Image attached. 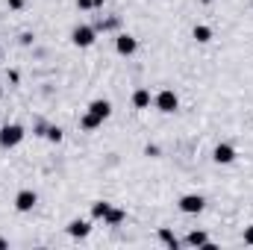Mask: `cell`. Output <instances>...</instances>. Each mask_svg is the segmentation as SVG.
<instances>
[{
	"instance_id": "1",
	"label": "cell",
	"mask_w": 253,
	"mask_h": 250,
	"mask_svg": "<svg viewBox=\"0 0 253 250\" xmlns=\"http://www.w3.org/2000/svg\"><path fill=\"white\" fill-rule=\"evenodd\" d=\"M153 106H156L162 115H174V112L180 109V97H177V91H171V88H162V91L153 97Z\"/></svg>"
},
{
	"instance_id": "2",
	"label": "cell",
	"mask_w": 253,
	"mask_h": 250,
	"mask_svg": "<svg viewBox=\"0 0 253 250\" xmlns=\"http://www.w3.org/2000/svg\"><path fill=\"white\" fill-rule=\"evenodd\" d=\"M21 141H24V126L21 124L0 126V147H18Z\"/></svg>"
},
{
	"instance_id": "3",
	"label": "cell",
	"mask_w": 253,
	"mask_h": 250,
	"mask_svg": "<svg viewBox=\"0 0 253 250\" xmlns=\"http://www.w3.org/2000/svg\"><path fill=\"white\" fill-rule=\"evenodd\" d=\"M94 39H97V30H94V27H88V24H80V27H74V30H71V42H74L77 47H91V44H94Z\"/></svg>"
},
{
	"instance_id": "4",
	"label": "cell",
	"mask_w": 253,
	"mask_h": 250,
	"mask_svg": "<svg viewBox=\"0 0 253 250\" xmlns=\"http://www.w3.org/2000/svg\"><path fill=\"white\" fill-rule=\"evenodd\" d=\"M206 209V197L203 194H183L180 197V212L186 215H200Z\"/></svg>"
},
{
	"instance_id": "5",
	"label": "cell",
	"mask_w": 253,
	"mask_h": 250,
	"mask_svg": "<svg viewBox=\"0 0 253 250\" xmlns=\"http://www.w3.org/2000/svg\"><path fill=\"white\" fill-rule=\"evenodd\" d=\"M36 203H39V194L30 191V188H24V191L15 194V209H18V212H33Z\"/></svg>"
},
{
	"instance_id": "6",
	"label": "cell",
	"mask_w": 253,
	"mask_h": 250,
	"mask_svg": "<svg viewBox=\"0 0 253 250\" xmlns=\"http://www.w3.org/2000/svg\"><path fill=\"white\" fill-rule=\"evenodd\" d=\"M115 50H118L121 56H132V53L138 50V42H135L129 33H121V36L115 39Z\"/></svg>"
},
{
	"instance_id": "7",
	"label": "cell",
	"mask_w": 253,
	"mask_h": 250,
	"mask_svg": "<svg viewBox=\"0 0 253 250\" xmlns=\"http://www.w3.org/2000/svg\"><path fill=\"white\" fill-rule=\"evenodd\" d=\"M212 159H215L218 165H230V162H236V147H233V144H218V147L212 150Z\"/></svg>"
},
{
	"instance_id": "8",
	"label": "cell",
	"mask_w": 253,
	"mask_h": 250,
	"mask_svg": "<svg viewBox=\"0 0 253 250\" xmlns=\"http://www.w3.org/2000/svg\"><path fill=\"white\" fill-rule=\"evenodd\" d=\"M88 233H91V224H88V221L74 218V221L68 224V236H71V239H85Z\"/></svg>"
},
{
	"instance_id": "9",
	"label": "cell",
	"mask_w": 253,
	"mask_h": 250,
	"mask_svg": "<svg viewBox=\"0 0 253 250\" xmlns=\"http://www.w3.org/2000/svg\"><path fill=\"white\" fill-rule=\"evenodd\" d=\"M88 112L97 115L100 121H106V118L112 115V103H109V100H91V103H88Z\"/></svg>"
},
{
	"instance_id": "10",
	"label": "cell",
	"mask_w": 253,
	"mask_h": 250,
	"mask_svg": "<svg viewBox=\"0 0 253 250\" xmlns=\"http://www.w3.org/2000/svg\"><path fill=\"white\" fill-rule=\"evenodd\" d=\"M150 103H153V97H150L147 88H135V91H132V106H135V109H147Z\"/></svg>"
},
{
	"instance_id": "11",
	"label": "cell",
	"mask_w": 253,
	"mask_h": 250,
	"mask_svg": "<svg viewBox=\"0 0 253 250\" xmlns=\"http://www.w3.org/2000/svg\"><path fill=\"white\" fill-rule=\"evenodd\" d=\"M186 245H189V248H209V250H212V242H209V236H206V233H200V230L189 233Z\"/></svg>"
},
{
	"instance_id": "12",
	"label": "cell",
	"mask_w": 253,
	"mask_h": 250,
	"mask_svg": "<svg viewBox=\"0 0 253 250\" xmlns=\"http://www.w3.org/2000/svg\"><path fill=\"white\" fill-rule=\"evenodd\" d=\"M191 36H194L197 44H206V42H212V27H206V24H194Z\"/></svg>"
},
{
	"instance_id": "13",
	"label": "cell",
	"mask_w": 253,
	"mask_h": 250,
	"mask_svg": "<svg viewBox=\"0 0 253 250\" xmlns=\"http://www.w3.org/2000/svg\"><path fill=\"white\" fill-rule=\"evenodd\" d=\"M124 218H126L124 209H115V206H109V212H106L103 224H106V227H118V224H124Z\"/></svg>"
},
{
	"instance_id": "14",
	"label": "cell",
	"mask_w": 253,
	"mask_h": 250,
	"mask_svg": "<svg viewBox=\"0 0 253 250\" xmlns=\"http://www.w3.org/2000/svg\"><path fill=\"white\" fill-rule=\"evenodd\" d=\"M100 124H103V121H100L97 115H91V112H85V115L80 118V126H83L85 132H91V129H97V126H100Z\"/></svg>"
},
{
	"instance_id": "15",
	"label": "cell",
	"mask_w": 253,
	"mask_h": 250,
	"mask_svg": "<svg viewBox=\"0 0 253 250\" xmlns=\"http://www.w3.org/2000/svg\"><path fill=\"white\" fill-rule=\"evenodd\" d=\"M109 206H112V203H106V200H97V203H91V218L103 221V218H106V212H109Z\"/></svg>"
},
{
	"instance_id": "16",
	"label": "cell",
	"mask_w": 253,
	"mask_h": 250,
	"mask_svg": "<svg viewBox=\"0 0 253 250\" xmlns=\"http://www.w3.org/2000/svg\"><path fill=\"white\" fill-rule=\"evenodd\" d=\"M159 239H162V242H165V245H168L171 250H177V248H180V242L174 239V233H171V230H165V227L159 230Z\"/></svg>"
},
{
	"instance_id": "17",
	"label": "cell",
	"mask_w": 253,
	"mask_h": 250,
	"mask_svg": "<svg viewBox=\"0 0 253 250\" xmlns=\"http://www.w3.org/2000/svg\"><path fill=\"white\" fill-rule=\"evenodd\" d=\"M47 138H50V141H62V129H59V126H50V129H47Z\"/></svg>"
},
{
	"instance_id": "18",
	"label": "cell",
	"mask_w": 253,
	"mask_h": 250,
	"mask_svg": "<svg viewBox=\"0 0 253 250\" xmlns=\"http://www.w3.org/2000/svg\"><path fill=\"white\" fill-rule=\"evenodd\" d=\"M245 245H253V224L245 230Z\"/></svg>"
},
{
	"instance_id": "19",
	"label": "cell",
	"mask_w": 253,
	"mask_h": 250,
	"mask_svg": "<svg viewBox=\"0 0 253 250\" xmlns=\"http://www.w3.org/2000/svg\"><path fill=\"white\" fill-rule=\"evenodd\" d=\"M77 6H80V9H91V6H94V0H77Z\"/></svg>"
},
{
	"instance_id": "20",
	"label": "cell",
	"mask_w": 253,
	"mask_h": 250,
	"mask_svg": "<svg viewBox=\"0 0 253 250\" xmlns=\"http://www.w3.org/2000/svg\"><path fill=\"white\" fill-rule=\"evenodd\" d=\"M6 3H9V9H21L24 6V0H6Z\"/></svg>"
},
{
	"instance_id": "21",
	"label": "cell",
	"mask_w": 253,
	"mask_h": 250,
	"mask_svg": "<svg viewBox=\"0 0 253 250\" xmlns=\"http://www.w3.org/2000/svg\"><path fill=\"white\" fill-rule=\"evenodd\" d=\"M200 3H212V0H200Z\"/></svg>"
},
{
	"instance_id": "22",
	"label": "cell",
	"mask_w": 253,
	"mask_h": 250,
	"mask_svg": "<svg viewBox=\"0 0 253 250\" xmlns=\"http://www.w3.org/2000/svg\"><path fill=\"white\" fill-rule=\"evenodd\" d=\"M0 97H3V88H0Z\"/></svg>"
}]
</instances>
